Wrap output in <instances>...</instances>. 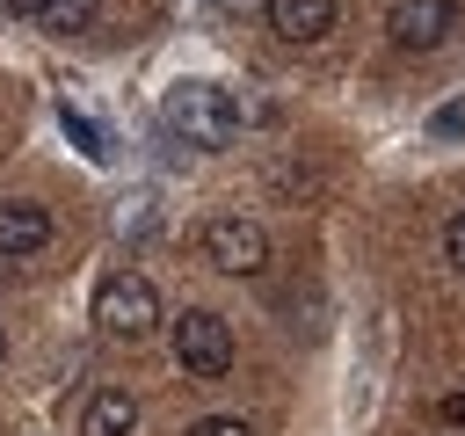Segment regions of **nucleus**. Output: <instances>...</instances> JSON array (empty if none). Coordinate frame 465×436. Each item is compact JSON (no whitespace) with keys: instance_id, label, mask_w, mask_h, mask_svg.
<instances>
[{"instance_id":"10","label":"nucleus","mask_w":465,"mask_h":436,"mask_svg":"<svg viewBox=\"0 0 465 436\" xmlns=\"http://www.w3.org/2000/svg\"><path fill=\"white\" fill-rule=\"evenodd\" d=\"M58 124H65V138H73V145H80L87 160H109V145H102V131H94V124H87V116L73 109V102H58Z\"/></svg>"},{"instance_id":"4","label":"nucleus","mask_w":465,"mask_h":436,"mask_svg":"<svg viewBox=\"0 0 465 436\" xmlns=\"http://www.w3.org/2000/svg\"><path fill=\"white\" fill-rule=\"evenodd\" d=\"M203 262L225 269V276H254L269 262V233L254 218H211L203 225Z\"/></svg>"},{"instance_id":"1","label":"nucleus","mask_w":465,"mask_h":436,"mask_svg":"<svg viewBox=\"0 0 465 436\" xmlns=\"http://www.w3.org/2000/svg\"><path fill=\"white\" fill-rule=\"evenodd\" d=\"M160 116H167V131H174L182 145H203V153H225V145L240 138V102H232L225 87H211V80L167 87Z\"/></svg>"},{"instance_id":"11","label":"nucleus","mask_w":465,"mask_h":436,"mask_svg":"<svg viewBox=\"0 0 465 436\" xmlns=\"http://www.w3.org/2000/svg\"><path fill=\"white\" fill-rule=\"evenodd\" d=\"M189 436H254V429H247L240 414H203V421H196Z\"/></svg>"},{"instance_id":"2","label":"nucleus","mask_w":465,"mask_h":436,"mask_svg":"<svg viewBox=\"0 0 465 436\" xmlns=\"http://www.w3.org/2000/svg\"><path fill=\"white\" fill-rule=\"evenodd\" d=\"M94 327L116 334V342H145V334L160 327V291H153L138 269L102 276V291H94Z\"/></svg>"},{"instance_id":"7","label":"nucleus","mask_w":465,"mask_h":436,"mask_svg":"<svg viewBox=\"0 0 465 436\" xmlns=\"http://www.w3.org/2000/svg\"><path fill=\"white\" fill-rule=\"evenodd\" d=\"M131 429H138V400L124 385H102L80 414V436H131Z\"/></svg>"},{"instance_id":"12","label":"nucleus","mask_w":465,"mask_h":436,"mask_svg":"<svg viewBox=\"0 0 465 436\" xmlns=\"http://www.w3.org/2000/svg\"><path fill=\"white\" fill-rule=\"evenodd\" d=\"M443 262H450V269H465V211L443 225Z\"/></svg>"},{"instance_id":"15","label":"nucleus","mask_w":465,"mask_h":436,"mask_svg":"<svg viewBox=\"0 0 465 436\" xmlns=\"http://www.w3.org/2000/svg\"><path fill=\"white\" fill-rule=\"evenodd\" d=\"M0 7H7V15H29V22L44 15V0H0Z\"/></svg>"},{"instance_id":"3","label":"nucleus","mask_w":465,"mask_h":436,"mask_svg":"<svg viewBox=\"0 0 465 436\" xmlns=\"http://www.w3.org/2000/svg\"><path fill=\"white\" fill-rule=\"evenodd\" d=\"M174 363L189 371V378H225L232 371V327L218 320V312H182L174 320Z\"/></svg>"},{"instance_id":"8","label":"nucleus","mask_w":465,"mask_h":436,"mask_svg":"<svg viewBox=\"0 0 465 436\" xmlns=\"http://www.w3.org/2000/svg\"><path fill=\"white\" fill-rule=\"evenodd\" d=\"M44 240H51L44 203H0V254H36Z\"/></svg>"},{"instance_id":"13","label":"nucleus","mask_w":465,"mask_h":436,"mask_svg":"<svg viewBox=\"0 0 465 436\" xmlns=\"http://www.w3.org/2000/svg\"><path fill=\"white\" fill-rule=\"evenodd\" d=\"M436 414H443L450 429H465V385H458V392H443V400H436Z\"/></svg>"},{"instance_id":"16","label":"nucleus","mask_w":465,"mask_h":436,"mask_svg":"<svg viewBox=\"0 0 465 436\" xmlns=\"http://www.w3.org/2000/svg\"><path fill=\"white\" fill-rule=\"evenodd\" d=\"M0 356H7V334H0Z\"/></svg>"},{"instance_id":"14","label":"nucleus","mask_w":465,"mask_h":436,"mask_svg":"<svg viewBox=\"0 0 465 436\" xmlns=\"http://www.w3.org/2000/svg\"><path fill=\"white\" fill-rule=\"evenodd\" d=\"M436 131H443V138H458V131H465V102H450V109H436Z\"/></svg>"},{"instance_id":"9","label":"nucleus","mask_w":465,"mask_h":436,"mask_svg":"<svg viewBox=\"0 0 465 436\" xmlns=\"http://www.w3.org/2000/svg\"><path fill=\"white\" fill-rule=\"evenodd\" d=\"M94 15H102V0H44V29L51 36H80V29H94Z\"/></svg>"},{"instance_id":"5","label":"nucleus","mask_w":465,"mask_h":436,"mask_svg":"<svg viewBox=\"0 0 465 436\" xmlns=\"http://www.w3.org/2000/svg\"><path fill=\"white\" fill-rule=\"evenodd\" d=\"M385 29H392L400 51H436V44H450V29H458V0H400V7L385 15Z\"/></svg>"},{"instance_id":"6","label":"nucleus","mask_w":465,"mask_h":436,"mask_svg":"<svg viewBox=\"0 0 465 436\" xmlns=\"http://www.w3.org/2000/svg\"><path fill=\"white\" fill-rule=\"evenodd\" d=\"M269 29L283 44H320L334 29V0H269Z\"/></svg>"}]
</instances>
